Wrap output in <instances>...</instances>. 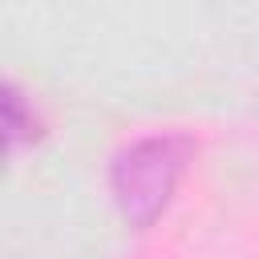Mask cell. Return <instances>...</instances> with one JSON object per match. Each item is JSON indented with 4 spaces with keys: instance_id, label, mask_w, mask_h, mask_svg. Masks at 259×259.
<instances>
[{
    "instance_id": "7a4b0ae2",
    "label": "cell",
    "mask_w": 259,
    "mask_h": 259,
    "mask_svg": "<svg viewBox=\"0 0 259 259\" xmlns=\"http://www.w3.org/2000/svg\"><path fill=\"white\" fill-rule=\"evenodd\" d=\"M4 130H8V146H20V138L32 130V117H24L20 93H16L12 85L4 89Z\"/></svg>"
},
{
    "instance_id": "6da1fadb",
    "label": "cell",
    "mask_w": 259,
    "mask_h": 259,
    "mask_svg": "<svg viewBox=\"0 0 259 259\" xmlns=\"http://www.w3.org/2000/svg\"><path fill=\"white\" fill-rule=\"evenodd\" d=\"M186 158H190V142L174 138V134L142 138L113 158L109 190H113L121 219L134 231H146L166 210V202H170V194L186 170Z\"/></svg>"
}]
</instances>
